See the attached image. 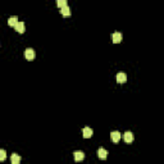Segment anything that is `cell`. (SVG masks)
Masks as SVG:
<instances>
[{
    "instance_id": "cell-14",
    "label": "cell",
    "mask_w": 164,
    "mask_h": 164,
    "mask_svg": "<svg viewBox=\"0 0 164 164\" xmlns=\"http://www.w3.org/2000/svg\"><path fill=\"white\" fill-rule=\"evenodd\" d=\"M56 5H58L59 8L67 7V0H58V1H56Z\"/></svg>"
},
{
    "instance_id": "cell-12",
    "label": "cell",
    "mask_w": 164,
    "mask_h": 164,
    "mask_svg": "<svg viewBox=\"0 0 164 164\" xmlns=\"http://www.w3.org/2000/svg\"><path fill=\"white\" fill-rule=\"evenodd\" d=\"M17 23H18V18L15 17V15H13V17H9V19H8V24H9L10 27H14Z\"/></svg>"
},
{
    "instance_id": "cell-5",
    "label": "cell",
    "mask_w": 164,
    "mask_h": 164,
    "mask_svg": "<svg viewBox=\"0 0 164 164\" xmlns=\"http://www.w3.org/2000/svg\"><path fill=\"white\" fill-rule=\"evenodd\" d=\"M110 39L113 41V44H119L122 41V35L119 32H114V34H112Z\"/></svg>"
},
{
    "instance_id": "cell-2",
    "label": "cell",
    "mask_w": 164,
    "mask_h": 164,
    "mask_svg": "<svg viewBox=\"0 0 164 164\" xmlns=\"http://www.w3.org/2000/svg\"><path fill=\"white\" fill-rule=\"evenodd\" d=\"M73 157H75L76 162H82L85 159V153L81 151V150H77V151L73 153Z\"/></svg>"
},
{
    "instance_id": "cell-3",
    "label": "cell",
    "mask_w": 164,
    "mask_h": 164,
    "mask_svg": "<svg viewBox=\"0 0 164 164\" xmlns=\"http://www.w3.org/2000/svg\"><path fill=\"white\" fill-rule=\"evenodd\" d=\"M110 140L113 141L114 144L119 142V140H121V133H119L118 131H113V132L110 133Z\"/></svg>"
},
{
    "instance_id": "cell-10",
    "label": "cell",
    "mask_w": 164,
    "mask_h": 164,
    "mask_svg": "<svg viewBox=\"0 0 164 164\" xmlns=\"http://www.w3.org/2000/svg\"><path fill=\"white\" fill-rule=\"evenodd\" d=\"M10 163L12 164H19L21 163V157L18 154H12V157H10Z\"/></svg>"
},
{
    "instance_id": "cell-1",
    "label": "cell",
    "mask_w": 164,
    "mask_h": 164,
    "mask_svg": "<svg viewBox=\"0 0 164 164\" xmlns=\"http://www.w3.org/2000/svg\"><path fill=\"white\" fill-rule=\"evenodd\" d=\"M24 56H26L27 60H34L35 59V50L31 48L26 49V51H24Z\"/></svg>"
},
{
    "instance_id": "cell-11",
    "label": "cell",
    "mask_w": 164,
    "mask_h": 164,
    "mask_svg": "<svg viewBox=\"0 0 164 164\" xmlns=\"http://www.w3.org/2000/svg\"><path fill=\"white\" fill-rule=\"evenodd\" d=\"M60 14L62 15H64V17H69L71 15V9H69V7H63L60 8Z\"/></svg>"
},
{
    "instance_id": "cell-4",
    "label": "cell",
    "mask_w": 164,
    "mask_h": 164,
    "mask_svg": "<svg viewBox=\"0 0 164 164\" xmlns=\"http://www.w3.org/2000/svg\"><path fill=\"white\" fill-rule=\"evenodd\" d=\"M123 140H124V142L131 144L133 141V133L131 132V131H127V132L123 135Z\"/></svg>"
},
{
    "instance_id": "cell-13",
    "label": "cell",
    "mask_w": 164,
    "mask_h": 164,
    "mask_svg": "<svg viewBox=\"0 0 164 164\" xmlns=\"http://www.w3.org/2000/svg\"><path fill=\"white\" fill-rule=\"evenodd\" d=\"M7 158V151L4 149H0V162H4Z\"/></svg>"
},
{
    "instance_id": "cell-8",
    "label": "cell",
    "mask_w": 164,
    "mask_h": 164,
    "mask_svg": "<svg viewBox=\"0 0 164 164\" xmlns=\"http://www.w3.org/2000/svg\"><path fill=\"white\" fill-rule=\"evenodd\" d=\"M14 28H15V31H17L18 34H23L24 32V23L23 22H21V21H18V23L14 26Z\"/></svg>"
},
{
    "instance_id": "cell-7",
    "label": "cell",
    "mask_w": 164,
    "mask_h": 164,
    "mask_svg": "<svg viewBox=\"0 0 164 164\" xmlns=\"http://www.w3.org/2000/svg\"><path fill=\"white\" fill-rule=\"evenodd\" d=\"M126 81H127V75H126L124 72H119L118 75H117V82H118V83H124Z\"/></svg>"
},
{
    "instance_id": "cell-6",
    "label": "cell",
    "mask_w": 164,
    "mask_h": 164,
    "mask_svg": "<svg viewBox=\"0 0 164 164\" xmlns=\"http://www.w3.org/2000/svg\"><path fill=\"white\" fill-rule=\"evenodd\" d=\"M92 128H90V127H85L83 130H82V136H83L85 138H90V137H92Z\"/></svg>"
},
{
    "instance_id": "cell-9",
    "label": "cell",
    "mask_w": 164,
    "mask_h": 164,
    "mask_svg": "<svg viewBox=\"0 0 164 164\" xmlns=\"http://www.w3.org/2000/svg\"><path fill=\"white\" fill-rule=\"evenodd\" d=\"M97 157L100 158V159H106V157H108V151H106L105 149H103V147H100L99 150H97Z\"/></svg>"
}]
</instances>
